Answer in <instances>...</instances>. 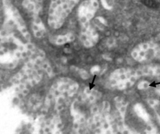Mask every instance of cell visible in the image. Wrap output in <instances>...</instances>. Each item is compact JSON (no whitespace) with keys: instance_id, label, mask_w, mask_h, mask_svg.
<instances>
[{"instance_id":"obj_13","label":"cell","mask_w":160,"mask_h":134,"mask_svg":"<svg viewBox=\"0 0 160 134\" xmlns=\"http://www.w3.org/2000/svg\"><path fill=\"white\" fill-rule=\"evenodd\" d=\"M114 100L117 111L120 117L121 121L124 123L125 115L128 108V102L123 97L119 96H116Z\"/></svg>"},{"instance_id":"obj_15","label":"cell","mask_w":160,"mask_h":134,"mask_svg":"<svg viewBox=\"0 0 160 134\" xmlns=\"http://www.w3.org/2000/svg\"><path fill=\"white\" fill-rule=\"evenodd\" d=\"M134 110L135 113L137 114L139 117H141L143 119L146 121L149 120V116L147 113L146 110L144 109L143 108L142 105L137 104H136L134 107Z\"/></svg>"},{"instance_id":"obj_6","label":"cell","mask_w":160,"mask_h":134,"mask_svg":"<svg viewBox=\"0 0 160 134\" xmlns=\"http://www.w3.org/2000/svg\"><path fill=\"white\" fill-rule=\"evenodd\" d=\"M98 0H85L79 6L78 16L81 25L90 23L99 8Z\"/></svg>"},{"instance_id":"obj_3","label":"cell","mask_w":160,"mask_h":134,"mask_svg":"<svg viewBox=\"0 0 160 134\" xmlns=\"http://www.w3.org/2000/svg\"><path fill=\"white\" fill-rule=\"evenodd\" d=\"M147 76L145 66L135 69L127 67L117 68L110 74L108 85L112 89L123 90L132 87L141 77Z\"/></svg>"},{"instance_id":"obj_16","label":"cell","mask_w":160,"mask_h":134,"mask_svg":"<svg viewBox=\"0 0 160 134\" xmlns=\"http://www.w3.org/2000/svg\"><path fill=\"white\" fill-rule=\"evenodd\" d=\"M71 68H72V70H75L76 72H78L81 78L83 80H86L89 78V74L85 69L78 67H74V66H72Z\"/></svg>"},{"instance_id":"obj_14","label":"cell","mask_w":160,"mask_h":134,"mask_svg":"<svg viewBox=\"0 0 160 134\" xmlns=\"http://www.w3.org/2000/svg\"><path fill=\"white\" fill-rule=\"evenodd\" d=\"M32 29L35 36L38 38L44 37L47 32L46 27L39 17L33 18Z\"/></svg>"},{"instance_id":"obj_10","label":"cell","mask_w":160,"mask_h":134,"mask_svg":"<svg viewBox=\"0 0 160 134\" xmlns=\"http://www.w3.org/2000/svg\"><path fill=\"white\" fill-rule=\"evenodd\" d=\"M102 94L98 90L94 88L86 87L82 95V100L89 104H94L101 98Z\"/></svg>"},{"instance_id":"obj_4","label":"cell","mask_w":160,"mask_h":134,"mask_svg":"<svg viewBox=\"0 0 160 134\" xmlns=\"http://www.w3.org/2000/svg\"><path fill=\"white\" fill-rule=\"evenodd\" d=\"M81 0H51L48 13L49 26L54 30L62 27L66 20Z\"/></svg>"},{"instance_id":"obj_17","label":"cell","mask_w":160,"mask_h":134,"mask_svg":"<svg viewBox=\"0 0 160 134\" xmlns=\"http://www.w3.org/2000/svg\"><path fill=\"white\" fill-rule=\"evenodd\" d=\"M143 4L150 8H157L159 7V3L155 0H141Z\"/></svg>"},{"instance_id":"obj_5","label":"cell","mask_w":160,"mask_h":134,"mask_svg":"<svg viewBox=\"0 0 160 134\" xmlns=\"http://www.w3.org/2000/svg\"><path fill=\"white\" fill-rule=\"evenodd\" d=\"M131 56L135 61L139 62L160 60V47L150 43L142 44L132 49Z\"/></svg>"},{"instance_id":"obj_7","label":"cell","mask_w":160,"mask_h":134,"mask_svg":"<svg viewBox=\"0 0 160 134\" xmlns=\"http://www.w3.org/2000/svg\"><path fill=\"white\" fill-rule=\"evenodd\" d=\"M80 32L81 43L86 48L90 49L97 45L99 39V35L90 23L82 24Z\"/></svg>"},{"instance_id":"obj_1","label":"cell","mask_w":160,"mask_h":134,"mask_svg":"<svg viewBox=\"0 0 160 134\" xmlns=\"http://www.w3.org/2000/svg\"><path fill=\"white\" fill-rule=\"evenodd\" d=\"M79 89V85L76 81L67 77L59 78L52 84L45 99V105L49 108L51 103L54 102L55 109L60 110L65 101L73 97Z\"/></svg>"},{"instance_id":"obj_21","label":"cell","mask_w":160,"mask_h":134,"mask_svg":"<svg viewBox=\"0 0 160 134\" xmlns=\"http://www.w3.org/2000/svg\"><path fill=\"white\" fill-rule=\"evenodd\" d=\"M97 19L98 20V21H100V23H101L102 24H103V25H107V21L105 20V19L103 18L101 16H98L97 17Z\"/></svg>"},{"instance_id":"obj_8","label":"cell","mask_w":160,"mask_h":134,"mask_svg":"<svg viewBox=\"0 0 160 134\" xmlns=\"http://www.w3.org/2000/svg\"><path fill=\"white\" fill-rule=\"evenodd\" d=\"M70 114L73 118V127L76 132L82 131L84 126L86 119L84 114L77 106V101H74L70 106Z\"/></svg>"},{"instance_id":"obj_11","label":"cell","mask_w":160,"mask_h":134,"mask_svg":"<svg viewBox=\"0 0 160 134\" xmlns=\"http://www.w3.org/2000/svg\"><path fill=\"white\" fill-rule=\"evenodd\" d=\"M75 39L76 37L74 34L69 32L65 34L51 36L49 38V42L54 45L62 46L72 43L75 41Z\"/></svg>"},{"instance_id":"obj_12","label":"cell","mask_w":160,"mask_h":134,"mask_svg":"<svg viewBox=\"0 0 160 134\" xmlns=\"http://www.w3.org/2000/svg\"><path fill=\"white\" fill-rule=\"evenodd\" d=\"M25 4L33 18L39 17L43 8V0H27Z\"/></svg>"},{"instance_id":"obj_9","label":"cell","mask_w":160,"mask_h":134,"mask_svg":"<svg viewBox=\"0 0 160 134\" xmlns=\"http://www.w3.org/2000/svg\"><path fill=\"white\" fill-rule=\"evenodd\" d=\"M62 122L58 115H55L44 123V129L46 133H61Z\"/></svg>"},{"instance_id":"obj_19","label":"cell","mask_w":160,"mask_h":134,"mask_svg":"<svg viewBox=\"0 0 160 134\" xmlns=\"http://www.w3.org/2000/svg\"><path fill=\"white\" fill-rule=\"evenodd\" d=\"M101 67L98 65L93 66L90 68V73L93 75H98L100 73Z\"/></svg>"},{"instance_id":"obj_2","label":"cell","mask_w":160,"mask_h":134,"mask_svg":"<svg viewBox=\"0 0 160 134\" xmlns=\"http://www.w3.org/2000/svg\"><path fill=\"white\" fill-rule=\"evenodd\" d=\"M111 105L104 101L99 105L91 108V117L88 120L89 128L95 133L113 134L114 129L113 120L110 114Z\"/></svg>"},{"instance_id":"obj_18","label":"cell","mask_w":160,"mask_h":134,"mask_svg":"<svg viewBox=\"0 0 160 134\" xmlns=\"http://www.w3.org/2000/svg\"><path fill=\"white\" fill-rule=\"evenodd\" d=\"M102 5L104 9L111 10L113 8V0H100Z\"/></svg>"},{"instance_id":"obj_20","label":"cell","mask_w":160,"mask_h":134,"mask_svg":"<svg viewBox=\"0 0 160 134\" xmlns=\"http://www.w3.org/2000/svg\"><path fill=\"white\" fill-rule=\"evenodd\" d=\"M150 83L147 81H142L138 84V89L139 90H146L149 88Z\"/></svg>"}]
</instances>
